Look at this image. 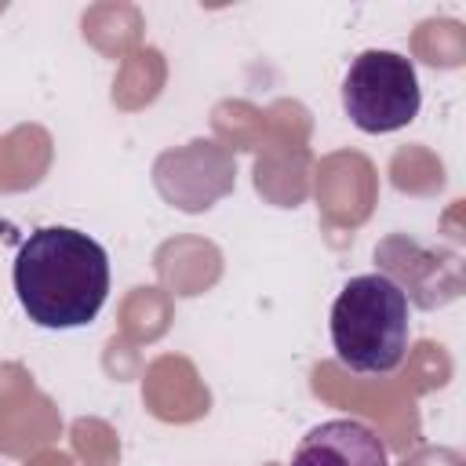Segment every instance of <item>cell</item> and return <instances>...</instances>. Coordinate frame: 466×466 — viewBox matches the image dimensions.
<instances>
[{"label": "cell", "instance_id": "1", "mask_svg": "<svg viewBox=\"0 0 466 466\" xmlns=\"http://www.w3.org/2000/svg\"><path fill=\"white\" fill-rule=\"evenodd\" d=\"M11 280L33 324L51 331L84 328L109 295V255L73 226H40L22 240Z\"/></svg>", "mask_w": 466, "mask_h": 466}, {"label": "cell", "instance_id": "2", "mask_svg": "<svg viewBox=\"0 0 466 466\" xmlns=\"http://www.w3.org/2000/svg\"><path fill=\"white\" fill-rule=\"evenodd\" d=\"M408 295L386 273L350 277L331 306L335 357L357 375H386L408 353Z\"/></svg>", "mask_w": 466, "mask_h": 466}, {"label": "cell", "instance_id": "3", "mask_svg": "<svg viewBox=\"0 0 466 466\" xmlns=\"http://www.w3.org/2000/svg\"><path fill=\"white\" fill-rule=\"evenodd\" d=\"M422 91L411 58L397 51H360L342 80V109L353 127L368 135H386L419 116Z\"/></svg>", "mask_w": 466, "mask_h": 466}, {"label": "cell", "instance_id": "4", "mask_svg": "<svg viewBox=\"0 0 466 466\" xmlns=\"http://www.w3.org/2000/svg\"><path fill=\"white\" fill-rule=\"evenodd\" d=\"M291 466H390V455L368 422L328 419L299 441Z\"/></svg>", "mask_w": 466, "mask_h": 466}]
</instances>
